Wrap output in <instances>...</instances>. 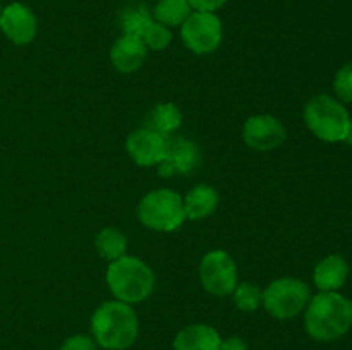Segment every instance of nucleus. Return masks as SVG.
Returning <instances> with one entry per match:
<instances>
[{
	"label": "nucleus",
	"instance_id": "obj_13",
	"mask_svg": "<svg viewBox=\"0 0 352 350\" xmlns=\"http://www.w3.org/2000/svg\"><path fill=\"white\" fill-rule=\"evenodd\" d=\"M146 55V45L140 36H134V34H122L113 41L112 48H110V62L116 71L122 72V74L136 72L144 64Z\"/></svg>",
	"mask_w": 352,
	"mask_h": 350
},
{
	"label": "nucleus",
	"instance_id": "obj_3",
	"mask_svg": "<svg viewBox=\"0 0 352 350\" xmlns=\"http://www.w3.org/2000/svg\"><path fill=\"white\" fill-rule=\"evenodd\" d=\"M107 283L116 301L133 305L146 301L153 294L155 275L144 261L126 254L109 264Z\"/></svg>",
	"mask_w": 352,
	"mask_h": 350
},
{
	"label": "nucleus",
	"instance_id": "obj_7",
	"mask_svg": "<svg viewBox=\"0 0 352 350\" xmlns=\"http://www.w3.org/2000/svg\"><path fill=\"white\" fill-rule=\"evenodd\" d=\"M181 38L192 54H213L220 47V43H222V21H220V17L215 12L192 10L191 16L182 23Z\"/></svg>",
	"mask_w": 352,
	"mask_h": 350
},
{
	"label": "nucleus",
	"instance_id": "obj_8",
	"mask_svg": "<svg viewBox=\"0 0 352 350\" xmlns=\"http://www.w3.org/2000/svg\"><path fill=\"white\" fill-rule=\"evenodd\" d=\"M199 281L208 294L227 297L237 287V266L226 250H210L199 263Z\"/></svg>",
	"mask_w": 352,
	"mask_h": 350
},
{
	"label": "nucleus",
	"instance_id": "obj_26",
	"mask_svg": "<svg viewBox=\"0 0 352 350\" xmlns=\"http://www.w3.org/2000/svg\"><path fill=\"white\" fill-rule=\"evenodd\" d=\"M219 350H248V345L239 336H229V338L220 342Z\"/></svg>",
	"mask_w": 352,
	"mask_h": 350
},
{
	"label": "nucleus",
	"instance_id": "obj_1",
	"mask_svg": "<svg viewBox=\"0 0 352 350\" xmlns=\"http://www.w3.org/2000/svg\"><path fill=\"white\" fill-rule=\"evenodd\" d=\"M352 326V301L339 292H320L305 309L306 333L316 342H333Z\"/></svg>",
	"mask_w": 352,
	"mask_h": 350
},
{
	"label": "nucleus",
	"instance_id": "obj_6",
	"mask_svg": "<svg viewBox=\"0 0 352 350\" xmlns=\"http://www.w3.org/2000/svg\"><path fill=\"white\" fill-rule=\"evenodd\" d=\"M311 301L308 283L299 278H277L263 290V307L277 319H292L305 312Z\"/></svg>",
	"mask_w": 352,
	"mask_h": 350
},
{
	"label": "nucleus",
	"instance_id": "obj_4",
	"mask_svg": "<svg viewBox=\"0 0 352 350\" xmlns=\"http://www.w3.org/2000/svg\"><path fill=\"white\" fill-rule=\"evenodd\" d=\"M309 132L325 143H344L351 115L342 102L329 95H316L305 108Z\"/></svg>",
	"mask_w": 352,
	"mask_h": 350
},
{
	"label": "nucleus",
	"instance_id": "obj_2",
	"mask_svg": "<svg viewBox=\"0 0 352 350\" xmlns=\"http://www.w3.org/2000/svg\"><path fill=\"white\" fill-rule=\"evenodd\" d=\"M91 333L96 345L105 350H127L134 345L140 323L134 309L120 301L103 302L91 316Z\"/></svg>",
	"mask_w": 352,
	"mask_h": 350
},
{
	"label": "nucleus",
	"instance_id": "obj_17",
	"mask_svg": "<svg viewBox=\"0 0 352 350\" xmlns=\"http://www.w3.org/2000/svg\"><path fill=\"white\" fill-rule=\"evenodd\" d=\"M182 124V113L181 110L177 108L175 103H158L155 105V108L151 110L150 115L146 119V126L148 129H153L157 132L164 134L165 137L170 136L172 132L181 127Z\"/></svg>",
	"mask_w": 352,
	"mask_h": 350
},
{
	"label": "nucleus",
	"instance_id": "obj_9",
	"mask_svg": "<svg viewBox=\"0 0 352 350\" xmlns=\"http://www.w3.org/2000/svg\"><path fill=\"white\" fill-rule=\"evenodd\" d=\"M243 139L251 150L272 151L280 148L287 139V129L274 115H253L243 127Z\"/></svg>",
	"mask_w": 352,
	"mask_h": 350
},
{
	"label": "nucleus",
	"instance_id": "obj_24",
	"mask_svg": "<svg viewBox=\"0 0 352 350\" xmlns=\"http://www.w3.org/2000/svg\"><path fill=\"white\" fill-rule=\"evenodd\" d=\"M60 350H96V342L88 335H72L62 343Z\"/></svg>",
	"mask_w": 352,
	"mask_h": 350
},
{
	"label": "nucleus",
	"instance_id": "obj_22",
	"mask_svg": "<svg viewBox=\"0 0 352 350\" xmlns=\"http://www.w3.org/2000/svg\"><path fill=\"white\" fill-rule=\"evenodd\" d=\"M141 40H143V43L146 45V48H150V50H165L172 41L170 27L153 21V23L146 27V31L141 34Z\"/></svg>",
	"mask_w": 352,
	"mask_h": 350
},
{
	"label": "nucleus",
	"instance_id": "obj_10",
	"mask_svg": "<svg viewBox=\"0 0 352 350\" xmlns=\"http://www.w3.org/2000/svg\"><path fill=\"white\" fill-rule=\"evenodd\" d=\"M168 139L164 134L148 127L133 130L126 139V150L131 160L140 167H157L167 153Z\"/></svg>",
	"mask_w": 352,
	"mask_h": 350
},
{
	"label": "nucleus",
	"instance_id": "obj_11",
	"mask_svg": "<svg viewBox=\"0 0 352 350\" xmlns=\"http://www.w3.org/2000/svg\"><path fill=\"white\" fill-rule=\"evenodd\" d=\"M201 163V151L195 141L188 137H175L168 139L167 153L164 160L157 165L160 177H172V175H184L195 170Z\"/></svg>",
	"mask_w": 352,
	"mask_h": 350
},
{
	"label": "nucleus",
	"instance_id": "obj_20",
	"mask_svg": "<svg viewBox=\"0 0 352 350\" xmlns=\"http://www.w3.org/2000/svg\"><path fill=\"white\" fill-rule=\"evenodd\" d=\"M153 23V16L150 10L144 5H133L127 7L120 16V27H122L124 34H134L140 36L146 31V27Z\"/></svg>",
	"mask_w": 352,
	"mask_h": 350
},
{
	"label": "nucleus",
	"instance_id": "obj_12",
	"mask_svg": "<svg viewBox=\"0 0 352 350\" xmlns=\"http://www.w3.org/2000/svg\"><path fill=\"white\" fill-rule=\"evenodd\" d=\"M0 30L14 45H28L36 36V17L24 3H9L0 16Z\"/></svg>",
	"mask_w": 352,
	"mask_h": 350
},
{
	"label": "nucleus",
	"instance_id": "obj_28",
	"mask_svg": "<svg viewBox=\"0 0 352 350\" xmlns=\"http://www.w3.org/2000/svg\"><path fill=\"white\" fill-rule=\"evenodd\" d=\"M2 10H3V7H2V5H0V16H2Z\"/></svg>",
	"mask_w": 352,
	"mask_h": 350
},
{
	"label": "nucleus",
	"instance_id": "obj_14",
	"mask_svg": "<svg viewBox=\"0 0 352 350\" xmlns=\"http://www.w3.org/2000/svg\"><path fill=\"white\" fill-rule=\"evenodd\" d=\"M349 277V264L340 254L323 257L313 271V281L320 292H339Z\"/></svg>",
	"mask_w": 352,
	"mask_h": 350
},
{
	"label": "nucleus",
	"instance_id": "obj_5",
	"mask_svg": "<svg viewBox=\"0 0 352 350\" xmlns=\"http://www.w3.org/2000/svg\"><path fill=\"white\" fill-rule=\"evenodd\" d=\"M138 218L155 232H174L186 222L184 201L172 189H155L138 205Z\"/></svg>",
	"mask_w": 352,
	"mask_h": 350
},
{
	"label": "nucleus",
	"instance_id": "obj_23",
	"mask_svg": "<svg viewBox=\"0 0 352 350\" xmlns=\"http://www.w3.org/2000/svg\"><path fill=\"white\" fill-rule=\"evenodd\" d=\"M333 91L339 102L352 103V62H347L337 71L333 78Z\"/></svg>",
	"mask_w": 352,
	"mask_h": 350
},
{
	"label": "nucleus",
	"instance_id": "obj_15",
	"mask_svg": "<svg viewBox=\"0 0 352 350\" xmlns=\"http://www.w3.org/2000/svg\"><path fill=\"white\" fill-rule=\"evenodd\" d=\"M219 331L210 325H189L175 335L174 350H219Z\"/></svg>",
	"mask_w": 352,
	"mask_h": 350
},
{
	"label": "nucleus",
	"instance_id": "obj_19",
	"mask_svg": "<svg viewBox=\"0 0 352 350\" xmlns=\"http://www.w3.org/2000/svg\"><path fill=\"white\" fill-rule=\"evenodd\" d=\"M95 249L103 259L112 263V261L126 256L127 239L120 230L113 229V226H107V229L100 230L98 235H96Z\"/></svg>",
	"mask_w": 352,
	"mask_h": 350
},
{
	"label": "nucleus",
	"instance_id": "obj_25",
	"mask_svg": "<svg viewBox=\"0 0 352 350\" xmlns=\"http://www.w3.org/2000/svg\"><path fill=\"white\" fill-rule=\"evenodd\" d=\"M192 10H201V12H215L220 7L226 5L227 0H188Z\"/></svg>",
	"mask_w": 352,
	"mask_h": 350
},
{
	"label": "nucleus",
	"instance_id": "obj_21",
	"mask_svg": "<svg viewBox=\"0 0 352 350\" xmlns=\"http://www.w3.org/2000/svg\"><path fill=\"white\" fill-rule=\"evenodd\" d=\"M232 294L237 309H241L244 312H253L260 305H263V290L258 285L251 283V281L237 283Z\"/></svg>",
	"mask_w": 352,
	"mask_h": 350
},
{
	"label": "nucleus",
	"instance_id": "obj_16",
	"mask_svg": "<svg viewBox=\"0 0 352 350\" xmlns=\"http://www.w3.org/2000/svg\"><path fill=\"white\" fill-rule=\"evenodd\" d=\"M184 201V211L186 220H192V222H199L212 215L217 209L220 201V196L217 189H213L208 184L195 185L191 191L182 198Z\"/></svg>",
	"mask_w": 352,
	"mask_h": 350
},
{
	"label": "nucleus",
	"instance_id": "obj_27",
	"mask_svg": "<svg viewBox=\"0 0 352 350\" xmlns=\"http://www.w3.org/2000/svg\"><path fill=\"white\" fill-rule=\"evenodd\" d=\"M344 143L349 144V146L352 148V119L349 122V127H347V134H346V137H344Z\"/></svg>",
	"mask_w": 352,
	"mask_h": 350
},
{
	"label": "nucleus",
	"instance_id": "obj_18",
	"mask_svg": "<svg viewBox=\"0 0 352 350\" xmlns=\"http://www.w3.org/2000/svg\"><path fill=\"white\" fill-rule=\"evenodd\" d=\"M191 12L192 9L188 0H158L151 10V16H153V21L164 26L175 27L182 26Z\"/></svg>",
	"mask_w": 352,
	"mask_h": 350
}]
</instances>
